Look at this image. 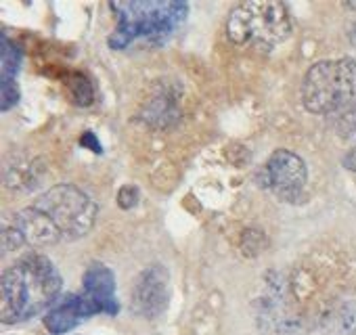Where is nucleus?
I'll list each match as a JSON object with an SVG mask.
<instances>
[{
    "label": "nucleus",
    "instance_id": "12",
    "mask_svg": "<svg viewBox=\"0 0 356 335\" xmlns=\"http://www.w3.org/2000/svg\"><path fill=\"white\" fill-rule=\"evenodd\" d=\"M70 86H72V97H74V103H76V105L86 107V105L92 103L95 90H92V84H90L84 76L78 74V76L74 78V82H70Z\"/></svg>",
    "mask_w": 356,
    "mask_h": 335
},
{
    "label": "nucleus",
    "instance_id": "13",
    "mask_svg": "<svg viewBox=\"0 0 356 335\" xmlns=\"http://www.w3.org/2000/svg\"><path fill=\"white\" fill-rule=\"evenodd\" d=\"M264 243H266V237H264V233L262 231H252V229H248V231H243V235H241V250H243V254L245 256H258L260 252H262V247H264Z\"/></svg>",
    "mask_w": 356,
    "mask_h": 335
},
{
    "label": "nucleus",
    "instance_id": "15",
    "mask_svg": "<svg viewBox=\"0 0 356 335\" xmlns=\"http://www.w3.org/2000/svg\"><path fill=\"white\" fill-rule=\"evenodd\" d=\"M138 187L134 185H124L120 191H118V206L122 210H132L136 204H138Z\"/></svg>",
    "mask_w": 356,
    "mask_h": 335
},
{
    "label": "nucleus",
    "instance_id": "8",
    "mask_svg": "<svg viewBox=\"0 0 356 335\" xmlns=\"http://www.w3.org/2000/svg\"><path fill=\"white\" fill-rule=\"evenodd\" d=\"M99 312H101L99 306L84 291L72 293V295H65L63 300H57V304L47 312L44 327L53 335H63Z\"/></svg>",
    "mask_w": 356,
    "mask_h": 335
},
{
    "label": "nucleus",
    "instance_id": "10",
    "mask_svg": "<svg viewBox=\"0 0 356 335\" xmlns=\"http://www.w3.org/2000/svg\"><path fill=\"white\" fill-rule=\"evenodd\" d=\"M82 289L84 293L99 306L101 312L113 316L120 310L115 300V277L109 266L105 264H90L82 275Z\"/></svg>",
    "mask_w": 356,
    "mask_h": 335
},
{
    "label": "nucleus",
    "instance_id": "14",
    "mask_svg": "<svg viewBox=\"0 0 356 335\" xmlns=\"http://www.w3.org/2000/svg\"><path fill=\"white\" fill-rule=\"evenodd\" d=\"M22 99L17 80H3V86H0V109L3 111H11Z\"/></svg>",
    "mask_w": 356,
    "mask_h": 335
},
{
    "label": "nucleus",
    "instance_id": "17",
    "mask_svg": "<svg viewBox=\"0 0 356 335\" xmlns=\"http://www.w3.org/2000/svg\"><path fill=\"white\" fill-rule=\"evenodd\" d=\"M341 163H343L346 170L356 172V147H354V149H350V151L341 157Z\"/></svg>",
    "mask_w": 356,
    "mask_h": 335
},
{
    "label": "nucleus",
    "instance_id": "2",
    "mask_svg": "<svg viewBox=\"0 0 356 335\" xmlns=\"http://www.w3.org/2000/svg\"><path fill=\"white\" fill-rule=\"evenodd\" d=\"M63 279L53 260L42 254H28L17 260L0 283V318L5 325L30 320L51 310L61 293Z\"/></svg>",
    "mask_w": 356,
    "mask_h": 335
},
{
    "label": "nucleus",
    "instance_id": "6",
    "mask_svg": "<svg viewBox=\"0 0 356 335\" xmlns=\"http://www.w3.org/2000/svg\"><path fill=\"white\" fill-rule=\"evenodd\" d=\"M306 181H308L306 161L289 149L273 151L256 174V183L260 189L273 193L277 199L287 204H296L298 199H302Z\"/></svg>",
    "mask_w": 356,
    "mask_h": 335
},
{
    "label": "nucleus",
    "instance_id": "7",
    "mask_svg": "<svg viewBox=\"0 0 356 335\" xmlns=\"http://www.w3.org/2000/svg\"><path fill=\"white\" fill-rule=\"evenodd\" d=\"M170 297V272L163 264H153L138 275L132 287V310L143 318H155L165 312Z\"/></svg>",
    "mask_w": 356,
    "mask_h": 335
},
{
    "label": "nucleus",
    "instance_id": "18",
    "mask_svg": "<svg viewBox=\"0 0 356 335\" xmlns=\"http://www.w3.org/2000/svg\"><path fill=\"white\" fill-rule=\"evenodd\" d=\"M350 42H352V44L356 47V24H354V26L350 28Z\"/></svg>",
    "mask_w": 356,
    "mask_h": 335
},
{
    "label": "nucleus",
    "instance_id": "4",
    "mask_svg": "<svg viewBox=\"0 0 356 335\" xmlns=\"http://www.w3.org/2000/svg\"><path fill=\"white\" fill-rule=\"evenodd\" d=\"M302 103L316 115L356 113V61L343 57L314 63L302 80Z\"/></svg>",
    "mask_w": 356,
    "mask_h": 335
},
{
    "label": "nucleus",
    "instance_id": "9",
    "mask_svg": "<svg viewBox=\"0 0 356 335\" xmlns=\"http://www.w3.org/2000/svg\"><path fill=\"white\" fill-rule=\"evenodd\" d=\"M183 117L181 92H176L172 84H161L143 103L138 120L155 130H168Z\"/></svg>",
    "mask_w": 356,
    "mask_h": 335
},
{
    "label": "nucleus",
    "instance_id": "1",
    "mask_svg": "<svg viewBox=\"0 0 356 335\" xmlns=\"http://www.w3.org/2000/svg\"><path fill=\"white\" fill-rule=\"evenodd\" d=\"M97 214V204L82 189L57 185L5 222L3 243L9 252L24 245L72 243L92 231Z\"/></svg>",
    "mask_w": 356,
    "mask_h": 335
},
{
    "label": "nucleus",
    "instance_id": "3",
    "mask_svg": "<svg viewBox=\"0 0 356 335\" xmlns=\"http://www.w3.org/2000/svg\"><path fill=\"white\" fill-rule=\"evenodd\" d=\"M118 17V28L107 44L113 51H124L132 42L163 44L183 26L189 5L181 0H132V3H109Z\"/></svg>",
    "mask_w": 356,
    "mask_h": 335
},
{
    "label": "nucleus",
    "instance_id": "5",
    "mask_svg": "<svg viewBox=\"0 0 356 335\" xmlns=\"http://www.w3.org/2000/svg\"><path fill=\"white\" fill-rule=\"evenodd\" d=\"M291 34V15L279 0H252L237 5L227 19V36L233 44L270 53Z\"/></svg>",
    "mask_w": 356,
    "mask_h": 335
},
{
    "label": "nucleus",
    "instance_id": "11",
    "mask_svg": "<svg viewBox=\"0 0 356 335\" xmlns=\"http://www.w3.org/2000/svg\"><path fill=\"white\" fill-rule=\"evenodd\" d=\"M22 67V51L19 47L7 36H0V70H3V80H17Z\"/></svg>",
    "mask_w": 356,
    "mask_h": 335
},
{
    "label": "nucleus",
    "instance_id": "16",
    "mask_svg": "<svg viewBox=\"0 0 356 335\" xmlns=\"http://www.w3.org/2000/svg\"><path fill=\"white\" fill-rule=\"evenodd\" d=\"M80 142H82L86 149H90L92 153H103V147H101V142H99V138H97V134H95L92 130H86V132L82 134Z\"/></svg>",
    "mask_w": 356,
    "mask_h": 335
}]
</instances>
